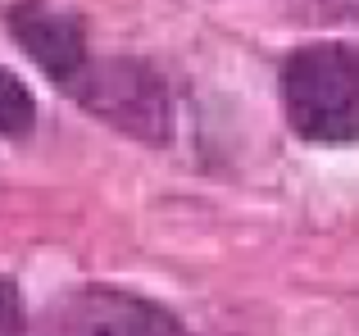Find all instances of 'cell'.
<instances>
[{"label": "cell", "mask_w": 359, "mask_h": 336, "mask_svg": "<svg viewBox=\"0 0 359 336\" xmlns=\"http://www.w3.org/2000/svg\"><path fill=\"white\" fill-rule=\"evenodd\" d=\"M282 105L296 136L314 146L359 141V46L314 41L282 64Z\"/></svg>", "instance_id": "1"}, {"label": "cell", "mask_w": 359, "mask_h": 336, "mask_svg": "<svg viewBox=\"0 0 359 336\" xmlns=\"http://www.w3.org/2000/svg\"><path fill=\"white\" fill-rule=\"evenodd\" d=\"M36 336H187L164 309L123 286H73L41 309Z\"/></svg>", "instance_id": "2"}, {"label": "cell", "mask_w": 359, "mask_h": 336, "mask_svg": "<svg viewBox=\"0 0 359 336\" xmlns=\"http://www.w3.org/2000/svg\"><path fill=\"white\" fill-rule=\"evenodd\" d=\"M69 96L82 100L87 109H96L105 123L141 136V141H164L168 127H173V109H168L164 82L132 59L87 64L69 82Z\"/></svg>", "instance_id": "3"}, {"label": "cell", "mask_w": 359, "mask_h": 336, "mask_svg": "<svg viewBox=\"0 0 359 336\" xmlns=\"http://www.w3.org/2000/svg\"><path fill=\"white\" fill-rule=\"evenodd\" d=\"M9 36L18 41V50L46 73L60 87H69L82 69L91 64L87 55V27L82 18L64 14V9H50L41 0H23V5L9 9Z\"/></svg>", "instance_id": "4"}, {"label": "cell", "mask_w": 359, "mask_h": 336, "mask_svg": "<svg viewBox=\"0 0 359 336\" xmlns=\"http://www.w3.org/2000/svg\"><path fill=\"white\" fill-rule=\"evenodd\" d=\"M36 123V100L18 73L0 69V136H27Z\"/></svg>", "instance_id": "5"}, {"label": "cell", "mask_w": 359, "mask_h": 336, "mask_svg": "<svg viewBox=\"0 0 359 336\" xmlns=\"http://www.w3.org/2000/svg\"><path fill=\"white\" fill-rule=\"evenodd\" d=\"M0 336H27V304L5 277H0Z\"/></svg>", "instance_id": "6"}]
</instances>
